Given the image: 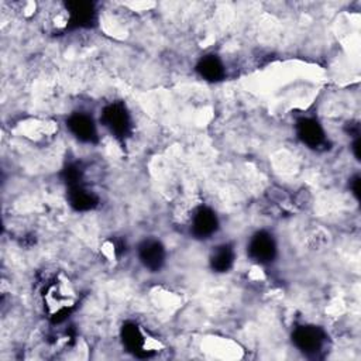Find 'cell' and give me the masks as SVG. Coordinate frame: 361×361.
I'll return each instance as SVG.
<instances>
[{
  "mask_svg": "<svg viewBox=\"0 0 361 361\" xmlns=\"http://www.w3.org/2000/svg\"><path fill=\"white\" fill-rule=\"evenodd\" d=\"M62 178L66 182L68 186H73L78 183H82V169L78 164H69L68 166L63 168L62 171Z\"/></svg>",
  "mask_w": 361,
  "mask_h": 361,
  "instance_id": "cell-14",
  "label": "cell"
},
{
  "mask_svg": "<svg viewBox=\"0 0 361 361\" xmlns=\"http://www.w3.org/2000/svg\"><path fill=\"white\" fill-rule=\"evenodd\" d=\"M71 28H89L94 25L97 14L94 4L90 1H69L66 3Z\"/></svg>",
  "mask_w": 361,
  "mask_h": 361,
  "instance_id": "cell-10",
  "label": "cell"
},
{
  "mask_svg": "<svg viewBox=\"0 0 361 361\" xmlns=\"http://www.w3.org/2000/svg\"><path fill=\"white\" fill-rule=\"evenodd\" d=\"M197 73L209 82H219L224 78L226 69L221 59L216 55L202 56L196 65Z\"/></svg>",
  "mask_w": 361,
  "mask_h": 361,
  "instance_id": "cell-12",
  "label": "cell"
},
{
  "mask_svg": "<svg viewBox=\"0 0 361 361\" xmlns=\"http://www.w3.org/2000/svg\"><path fill=\"white\" fill-rule=\"evenodd\" d=\"M296 134L298 138L307 145L309 148H320L324 147L327 140H326V133L322 127V124L313 118V117H302L296 121Z\"/></svg>",
  "mask_w": 361,
  "mask_h": 361,
  "instance_id": "cell-6",
  "label": "cell"
},
{
  "mask_svg": "<svg viewBox=\"0 0 361 361\" xmlns=\"http://www.w3.org/2000/svg\"><path fill=\"white\" fill-rule=\"evenodd\" d=\"M66 127L72 135L82 142L92 144L97 141V127L94 120L86 113H72L66 118Z\"/></svg>",
  "mask_w": 361,
  "mask_h": 361,
  "instance_id": "cell-7",
  "label": "cell"
},
{
  "mask_svg": "<svg viewBox=\"0 0 361 361\" xmlns=\"http://www.w3.org/2000/svg\"><path fill=\"white\" fill-rule=\"evenodd\" d=\"M138 258L147 269L157 272L165 264L166 251L161 241L155 238H147L138 245Z\"/></svg>",
  "mask_w": 361,
  "mask_h": 361,
  "instance_id": "cell-8",
  "label": "cell"
},
{
  "mask_svg": "<svg viewBox=\"0 0 361 361\" xmlns=\"http://www.w3.org/2000/svg\"><path fill=\"white\" fill-rule=\"evenodd\" d=\"M44 302L49 319L58 324L66 319L76 302V298L69 283L56 278L47 285L44 292Z\"/></svg>",
  "mask_w": 361,
  "mask_h": 361,
  "instance_id": "cell-1",
  "label": "cell"
},
{
  "mask_svg": "<svg viewBox=\"0 0 361 361\" xmlns=\"http://www.w3.org/2000/svg\"><path fill=\"white\" fill-rule=\"evenodd\" d=\"M350 189L353 190V195L360 199V176L355 175L351 180H350Z\"/></svg>",
  "mask_w": 361,
  "mask_h": 361,
  "instance_id": "cell-15",
  "label": "cell"
},
{
  "mask_svg": "<svg viewBox=\"0 0 361 361\" xmlns=\"http://www.w3.org/2000/svg\"><path fill=\"white\" fill-rule=\"evenodd\" d=\"M102 124L118 140H126L131 133V117L121 102L107 104L102 111Z\"/></svg>",
  "mask_w": 361,
  "mask_h": 361,
  "instance_id": "cell-3",
  "label": "cell"
},
{
  "mask_svg": "<svg viewBox=\"0 0 361 361\" xmlns=\"http://www.w3.org/2000/svg\"><path fill=\"white\" fill-rule=\"evenodd\" d=\"M121 340L127 351L137 357H149L157 351L149 345V340L145 337L141 327L134 322H127L123 324Z\"/></svg>",
  "mask_w": 361,
  "mask_h": 361,
  "instance_id": "cell-5",
  "label": "cell"
},
{
  "mask_svg": "<svg viewBox=\"0 0 361 361\" xmlns=\"http://www.w3.org/2000/svg\"><path fill=\"white\" fill-rule=\"evenodd\" d=\"M217 228H219V219L210 207L200 206L195 210L190 230L196 238H200V240L210 238L217 231Z\"/></svg>",
  "mask_w": 361,
  "mask_h": 361,
  "instance_id": "cell-9",
  "label": "cell"
},
{
  "mask_svg": "<svg viewBox=\"0 0 361 361\" xmlns=\"http://www.w3.org/2000/svg\"><path fill=\"white\" fill-rule=\"evenodd\" d=\"M235 252L230 244L216 247L210 255V267L216 272H227L234 264Z\"/></svg>",
  "mask_w": 361,
  "mask_h": 361,
  "instance_id": "cell-13",
  "label": "cell"
},
{
  "mask_svg": "<svg viewBox=\"0 0 361 361\" xmlns=\"http://www.w3.org/2000/svg\"><path fill=\"white\" fill-rule=\"evenodd\" d=\"M247 252L252 261L262 265L269 264L278 252L276 241L268 231H257L247 245Z\"/></svg>",
  "mask_w": 361,
  "mask_h": 361,
  "instance_id": "cell-4",
  "label": "cell"
},
{
  "mask_svg": "<svg viewBox=\"0 0 361 361\" xmlns=\"http://www.w3.org/2000/svg\"><path fill=\"white\" fill-rule=\"evenodd\" d=\"M353 151H354V155L357 159H360V138L357 137L355 141L353 142Z\"/></svg>",
  "mask_w": 361,
  "mask_h": 361,
  "instance_id": "cell-16",
  "label": "cell"
},
{
  "mask_svg": "<svg viewBox=\"0 0 361 361\" xmlns=\"http://www.w3.org/2000/svg\"><path fill=\"white\" fill-rule=\"evenodd\" d=\"M293 345L309 357H316L323 351L327 336L322 327L313 324H303L295 327L292 333Z\"/></svg>",
  "mask_w": 361,
  "mask_h": 361,
  "instance_id": "cell-2",
  "label": "cell"
},
{
  "mask_svg": "<svg viewBox=\"0 0 361 361\" xmlns=\"http://www.w3.org/2000/svg\"><path fill=\"white\" fill-rule=\"evenodd\" d=\"M68 203L76 212H89L99 204V197L94 192H92L82 183H78V185L69 186Z\"/></svg>",
  "mask_w": 361,
  "mask_h": 361,
  "instance_id": "cell-11",
  "label": "cell"
}]
</instances>
